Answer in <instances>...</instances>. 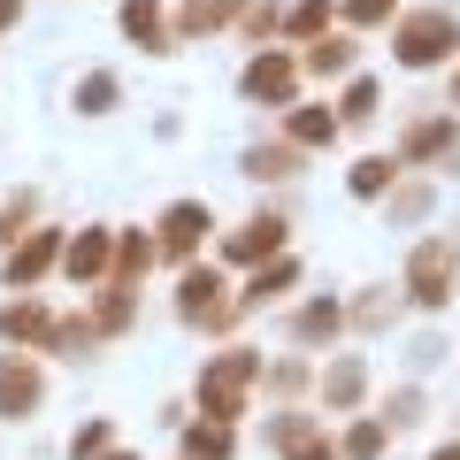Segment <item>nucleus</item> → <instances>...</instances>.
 <instances>
[{
  "instance_id": "nucleus-1",
  "label": "nucleus",
  "mask_w": 460,
  "mask_h": 460,
  "mask_svg": "<svg viewBox=\"0 0 460 460\" xmlns=\"http://www.w3.org/2000/svg\"><path fill=\"white\" fill-rule=\"evenodd\" d=\"M261 384V353H246V345H230V353H215L208 368H199V414L208 422H238L246 414V392Z\"/></svg>"
},
{
  "instance_id": "nucleus-2",
  "label": "nucleus",
  "mask_w": 460,
  "mask_h": 460,
  "mask_svg": "<svg viewBox=\"0 0 460 460\" xmlns=\"http://www.w3.org/2000/svg\"><path fill=\"white\" fill-rule=\"evenodd\" d=\"M392 54L399 69H438L460 54V16L453 8H407V16L392 23Z\"/></svg>"
},
{
  "instance_id": "nucleus-3",
  "label": "nucleus",
  "mask_w": 460,
  "mask_h": 460,
  "mask_svg": "<svg viewBox=\"0 0 460 460\" xmlns=\"http://www.w3.org/2000/svg\"><path fill=\"white\" fill-rule=\"evenodd\" d=\"M223 292H230L223 269L184 261V277H177V323H192V330H230V323H238V299H223Z\"/></svg>"
},
{
  "instance_id": "nucleus-4",
  "label": "nucleus",
  "mask_w": 460,
  "mask_h": 460,
  "mask_svg": "<svg viewBox=\"0 0 460 460\" xmlns=\"http://www.w3.org/2000/svg\"><path fill=\"white\" fill-rule=\"evenodd\" d=\"M453 284H460V246H445V238H422V246L407 253V284H399V292H407L414 307L438 314L445 299H453Z\"/></svg>"
},
{
  "instance_id": "nucleus-5",
  "label": "nucleus",
  "mask_w": 460,
  "mask_h": 460,
  "mask_svg": "<svg viewBox=\"0 0 460 460\" xmlns=\"http://www.w3.org/2000/svg\"><path fill=\"white\" fill-rule=\"evenodd\" d=\"M299 54H284V47H261L246 69H238V93L253 100V108H299Z\"/></svg>"
},
{
  "instance_id": "nucleus-6",
  "label": "nucleus",
  "mask_w": 460,
  "mask_h": 460,
  "mask_svg": "<svg viewBox=\"0 0 460 460\" xmlns=\"http://www.w3.org/2000/svg\"><path fill=\"white\" fill-rule=\"evenodd\" d=\"M39 399H47V368L8 345V353H0V422H31Z\"/></svg>"
},
{
  "instance_id": "nucleus-7",
  "label": "nucleus",
  "mask_w": 460,
  "mask_h": 460,
  "mask_svg": "<svg viewBox=\"0 0 460 460\" xmlns=\"http://www.w3.org/2000/svg\"><path fill=\"white\" fill-rule=\"evenodd\" d=\"M208 230H215L208 199H169V208H162V223H154V246H162L169 261H192V253L208 246Z\"/></svg>"
},
{
  "instance_id": "nucleus-8",
  "label": "nucleus",
  "mask_w": 460,
  "mask_h": 460,
  "mask_svg": "<svg viewBox=\"0 0 460 460\" xmlns=\"http://www.w3.org/2000/svg\"><path fill=\"white\" fill-rule=\"evenodd\" d=\"M62 253H69V238L54 223H39L31 238H16V246H8V292H31L47 269H62Z\"/></svg>"
},
{
  "instance_id": "nucleus-9",
  "label": "nucleus",
  "mask_w": 460,
  "mask_h": 460,
  "mask_svg": "<svg viewBox=\"0 0 460 460\" xmlns=\"http://www.w3.org/2000/svg\"><path fill=\"white\" fill-rule=\"evenodd\" d=\"M261 438L277 445V460H345L338 445H330V429H323V414H277V422H269Z\"/></svg>"
},
{
  "instance_id": "nucleus-10",
  "label": "nucleus",
  "mask_w": 460,
  "mask_h": 460,
  "mask_svg": "<svg viewBox=\"0 0 460 460\" xmlns=\"http://www.w3.org/2000/svg\"><path fill=\"white\" fill-rule=\"evenodd\" d=\"M277 253H284V215H269V208L246 215V223L223 238V261L230 269H261V261H277Z\"/></svg>"
},
{
  "instance_id": "nucleus-11",
  "label": "nucleus",
  "mask_w": 460,
  "mask_h": 460,
  "mask_svg": "<svg viewBox=\"0 0 460 460\" xmlns=\"http://www.w3.org/2000/svg\"><path fill=\"white\" fill-rule=\"evenodd\" d=\"M108 269H115V230H77V238H69V253H62V277L69 284H84V292H100V284H108Z\"/></svg>"
},
{
  "instance_id": "nucleus-12",
  "label": "nucleus",
  "mask_w": 460,
  "mask_h": 460,
  "mask_svg": "<svg viewBox=\"0 0 460 460\" xmlns=\"http://www.w3.org/2000/svg\"><path fill=\"white\" fill-rule=\"evenodd\" d=\"M47 338H54V314H47V299H31V292H16V299H0V345H16V353H47Z\"/></svg>"
},
{
  "instance_id": "nucleus-13",
  "label": "nucleus",
  "mask_w": 460,
  "mask_h": 460,
  "mask_svg": "<svg viewBox=\"0 0 460 460\" xmlns=\"http://www.w3.org/2000/svg\"><path fill=\"white\" fill-rule=\"evenodd\" d=\"M314 392H323V414H353L368 399V361L361 353H338V361L314 376Z\"/></svg>"
},
{
  "instance_id": "nucleus-14",
  "label": "nucleus",
  "mask_w": 460,
  "mask_h": 460,
  "mask_svg": "<svg viewBox=\"0 0 460 460\" xmlns=\"http://www.w3.org/2000/svg\"><path fill=\"white\" fill-rule=\"evenodd\" d=\"M115 23H123V39H131V47L177 54V31H169V8H162V0H123V8H115Z\"/></svg>"
},
{
  "instance_id": "nucleus-15",
  "label": "nucleus",
  "mask_w": 460,
  "mask_h": 460,
  "mask_svg": "<svg viewBox=\"0 0 460 460\" xmlns=\"http://www.w3.org/2000/svg\"><path fill=\"white\" fill-rule=\"evenodd\" d=\"M460 146V123L453 115H414L407 131H399V162H445Z\"/></svg>"
},
{
  "instance_id": "nucleus-16",
  "label": "nucleus",
  "mask_w": 460,
  "mask_h": 460,
  "mask_svg": "<svg viewBox=\"0 0 460 460\" xmlns=\"http://www.w3.org/2000/svg\"><path fill=\"white\" fill-rule=\"evenodd\" d=\"M292 284H299V261H292V253L261 261V269H253L246 284H238V314H253V307H277V299L292 292Z\"/></svg>"
},
{
  "instance_id": "nucleus-17",
  "label": "nucleus",
  "mask_w": 460,
  "mask_h": 460,
  "mask_svg": "<svg viewBox=\"0 0 460 460\" xmlns=\"http://www.w3.org/2000/svg\"><path fill=\"white\" fill-rule=\"evenodd\" d=\"M246 16V0H184L177 16H169V31H177V47L184 39H208V31H223V23H238Z\"/></svg>"
},
{
  "instance_id": "nucleus-18",
  "label": "nucleus",
  "mask_w": 460,
  "mask_h": 460,
  "mask_svg": "<svg viewBox=\"0 0 460 460\" xmlns=\"http://www.w3.org/2000/svg\"><path fill=\"white\" fill-rule=\"evenodd\" d=\"M177 445H184V460H230L238 453V422H177Z\"/></svg>"
},
{
  "instance_id": "nucleus-19",
  "label": "nucleus",
  "mask_w": 460,
  "mask_h": 460,
  "mask_svg": "<svg viewBox=\"0 0 460 460\" xmlns=\"http://www.w3.org/2000/svg\"><path fill=\"white\" fill-rule=\"evenodd\" d=\"M246 169L253 184H284V177H299V169H307V146H292V138H284V146H246Z\"/></svg>"
},
{
  "instance_id": "nucleus-20",
  "label": "nucleus",
  "mask_w": 460,
  "mask_h": 460,
  "mask_svg": "<svg viewBox=\"0 0 460 460\" xmlns=\"http://www.w3.org/2000/svg\"><path fill=\"white\" fill-rule=\"evenodd\" d=\"M338 330H345L338 299H307V307H292V345H330Z\"/></svg>"
},
{
  "instance_id": "nucleus-21",
  "label": "nucleus",
  "mask_w": 460,
  "mask_h": 460,
  "mask_svg": "<svg viewBox=\"0 0 460 460\" xmlns=\"http://www.w3.org/2000/svg\"><path fill=\"white\" fill-rule=\"evenodd\" d=\"M108 338V330L93 323V314H54V338H47V353H62V361H84L93 345Z\"/></svg>"
},
{
  "instance_id": "nucleus-22",
  "label": "nucleus",
  "mask_w": 460,
  "mask_h": 460,
  "mask_svg": "<svg viewBox=\"0 0 460 460\" xmlns=\"http://www.w3.org/2000/svg\"><path fill=\"white\" fill-rule=\"evenodd\" d=\"M353 54H361V47H353L345 31H323L307 54H299V69H307V77H345V69H353Z\"/></svg>"
},
{
  "instance_id": "nucleus-23",
  "label": "nucleus",
  "mask_w": 460,
  "mask_h": 460,
  "mask_svg": "<svg viewBox=\"0 0 460 460\" xmlns=\"http://www.w3.org/2000/svg\"><path fill=\"white\" fill-rule=\"evenodd\" d=\"M399 169H407V162H399V154H361V162H353V177H345V184H353V199H384V192H392V184H399Z\"/></svg>"
},
{
  "instance_id": "nucleus-24",
  "label": "nucleus",
  "mask_w": 460,
  "mask_h": 460,
  "mask_svg": "<svg viewBox=\"0 0 460 460\" xmlns=\"http://www.w3.org/2000/svg\"><path fill=\"white\" fill-rule=\"evenodd\" d=\"M154 253H162V246H154L146 230H123V238H115V269H108V284H138V277L154 269Z\"/></svg>"
},
{
  "instance_id": "nucleus-25",
  "label": "nucleus",
  "mask_w": 460,
  "mask_h": 460,
  "mask_svg": "<svg viewBox=\"0 0 460 460\" xmlns=\"http://www.w3.org/2000/svg\"><path fill=\"white\" fill-rule=\"evenodd\" d=\"M93 323L108 330V338H123V330L138 323V292H131V284H100V299H93Z\"/></svg>"
},
{
  "instance_id": "nucleus-26",
  "label": "nucleus",
  "mask_w": 460,
  "mask_h": 460,
  "mask_svg": "<svg viewBox=\"0 0 460 460\" xmlns=\"http://www.w3.org/2000/svg\"><path fill=\"white\" fill-rule=\"evenodd\" d=\"M284 138H292V146H330V138H338V115L330 108H284Z\"/></svg>"
},
{
  "instance_id": "nucleus-27",
  "label": "nucleus",
  "mask_w": 460,
  "mask_h": 460,
  "mask_svg": "<svg viewBox=\"0 0 460 460\" xmlns=\"http://www.w3.org/2000/svg\"><path fill=\"white\" fill-rule=\"evenodd\" d=\"M330 16H338L330 0H292V8H284V31H292L299 47H314V39L330 31Z\"/></svg>"
},
{
  "instance_id": "nucleus-28",
  "label": "nucleus",
  "mask_w": 460,
  "mask_h": 460,
  "mask_svg": "<svg viewBox=\"0 0 460 460\" xmlns=\"http://www.w3.org/2000/svg\"><path fill=\"white\" fill-rule=\"evenodd\" d=\"M384 445H392L384 414H361V422L345 429V445H338V453H345V460H384Z\"/></svg>"
},
{
  "instance_id": "nucleus-29",
  "label": "nucleus",
  "mask_w": 460,
  "mask_h": 460,
  "mask_svg": "<svg viewBox=\"0 0 460 460\" xmlns=\"http://www.w3.org/2000/svg\"><path fill=\"white\" fill-rule=\"evenodd\" d=\"M115 100H123V84H115V69H93V77H77V115H108Z\"/></svg>"
},
{
  "instance_id": "nucleus-30",
  "label": "nucleus",
  "mask_w": 460,
  "mask_h": 460,
  "mask_svg": "<svg viewBox=\"0 0 460 460\" xmlns=\"http://www.w3.org/2000/svg\"><path fill=\"white\" fill-rule=\"evenodd\" d=\"M39 230V192H16L8 208H0V246H16V238H31Z\"/></svg>"
},
{
  "instance_id": "nucleus-31",
  "label": "nucleus",
  "mask_w": 460,
  "mask_h": 460,
  "mask_svg": "<svg viewBox=\"0 0 460 460\" xmlns=\"http://www.w3.org/2000/svg\"><path fill=\"white\" fill-rule=\"evenodd\" d=\"M345 323H353V330H392V323H399V299H392V292H368V299L345 307Z\"/></svg>"
},
{
  "instance_id": "nucleus-32",
  "label": "nucleus",
  "mask_w": 460,
  "mask_h": 460,
  "mask_svg": "<svg viewBox=\"0 0 460 460\" xmlns=\"http://www.w3.org/2000/svg\"><path fill=\"white\" fill-rule=\"evenodd\" d=\"M376 100H384L376 77H353V84H345V100H338V123H368V115H376Z\"/></svg>"
},
{
  "instance_id": "nucleus-33",
  "label": "nucleus",
  "mask_w": 460,
  "mask_h": 460,
  "mask_svg": "<svg viewBox=\"0 0 460 460\" xmlns=\"http://www.w3.org/2000/svg\"><path fill=\"white\" fill-rule=\"evenodd\" d=\"M384 215H392V223H422L429 215V184H392V192H384Z\"/></svg>"
},
{
  "instance_id": "nucleus-34",
  "label": "nucleus",
  "mask_w": 460,
  "mask_h": 460,
  "mask_svg": "<svg viewBox=\"0 0 460 460\" xmlns=\"http://www.w3.org/2000/svg\"><path fill=\"white\" fill-rule=\"evenodd\" d=\"M345 23H353V31H376V23H399V0H345Z\"/></svg>"
},
{
  "instance_id": "nucleus-35",
  "label": "nucleus",
  "mask_w": 460,
  "mask_h": 460,
  "mask_svg": "<svg viewBox=\"0 0 460 460\" xmlns=\"http://www.w3.org/2000/svg\"><path fill=\"white\" fill-rule=\"evenodd\" d=\"M414 422H422V392L407 384V392H392V399H384V429H414Z\"/></svg>"
},
{
  "instance_id": "nucleus-36",
  "label": "nucleus",
  "mask_w": 460,
  "mask_h": 460,
  "mask_svg": "<svg viewBox=\"0 0 460 460\" xmlns=\"http://www.w3.org/2000/svg\"><path fill=\"white\" fill-rule=\"evenodd\" d=\"M108 445H115V429H108V422H100V414H93V422H84L77 438H69V460H100V453H108Z\"/></svg>"
},
{
  "instance_id": "nucleus-37",
  "label": "nucleus",
  "mask_w": 460,
  "mask_h": 460,
  "mask_svg": "<svg viewBox=\"0 0 460 460\" xmlns=\"http://www.w3.org/2000/svg\"><path fill=\"white\" fill-rule=\"evenodd\" d=\"M261 376H269V392H284V399H292V392H307V376H314V368H307V361H277V368H261Z\"/></svg>"
},
{
  "instance_id": "nucleus-38",
  "label": "nucleus",
  "mask_w": 460,
  "mask_h": 460,
  "mask_svg": "<svg viewBox=\"0 0 460 460\" xmlns=\"http://www.w3.org/2000/svg\"><path fill=\"white\" fill-rule=\"evenodd\" d=\"M238 23H246L253 39H269V31H284V8H277V0H261V8L246 0V16H238Z\"/></svg>"
},
{
  "instance_id": "nucleus-39",
  "label": "nucleus",
  "mask_w": 460,
  "mask_h": 460,
  "mask_svg": "<svg viewBox=\"0 0 460 460\" xmlns=\"http://www.w3.org/2000/svg\"><path fill=\"white\" fill-rule=\"evenodd\" d=\"M407 361H414V368H438V361H445V338H414Z\"/></svg>"
},
{
  "instance_id": "nucleus-40",
  "label": "nucleus",
  "mask_w": 460,
  "mask_h": 460,
  "mask_svg": "<svg viewBox=\"0 0 460 460\" xmlns=\"http://www.w3.org/2000/svg\"><path fill=\"white\" fill-rule=\"evenodd\" d=\"M23 23V0H0V31H16Z\"/></svg>"
},
{
  "instance_id": "nucleus-41",
  "label": "nucleus",
  "mask_w": 460,
  "mask_h": 460,
  "mask_svg": "<svg viewBox=\"0 0 460 460\" xmlns=\"http://www.w3.org/2000/svg\"><path fill=\"white\" fill-rule=\"evenodd\" d=\"M429 460H460V438H453V445H438V453H429Z\"/></svg>"
},
{
  "instance_id": "nucleus-42",
  "label": "nucleus",
  "mask_w": 460,
  "mask_h": 460,
  "mask_svg": "<svg viewBox=\"0 0 460 460\" xmlns=\"http://www.w3.org/2000/svg\"><path fill=\"white\" fill-rule=\"evenodd\" d=\"M100 460H138V453H123V445H108V453H100Z\"/></svg>"
},
{
  "instance_id": "nucleus-43",
  "label": "nucleus",
  "mask_w": 460,
  "mask_h": 460,
  "mask_svg": "<svg viewBox=\"0 0 460 460\" xmlns=\"http://www.w3.org/2000/svg\"><path fill=\"white\" fill-rule=\"evenodd\" d=\"M445 100H453V108H460V69H453V84H445Z\"/></svg>"
}]
</instances>
